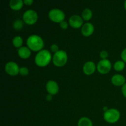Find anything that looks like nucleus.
<instances>
[{"label": "nucleus", "instance_id": "obj_10", "mask_svg": "<svg viewBox=\"0 0 126 126\" xmlns=\"http://www.w3.org/2000/svg\"><path fill=\"white\" fill-rule=\"evenodd\" d=\"M46 88L48 94L52 95H55L58 94L59 91V84L56 81L54 80H50L47 81L46 85Z\"/></svg>", "mask_w": 126, "mask_h": 126}, {"label": "nucleus", "instance_id": "obj_18", "mask_svg": "<svg viewBox=\"0 0 126 126\" xmlns=\"http://www.w3.org/2000/svg\"><path fill=\"white\" fill-rule=\"evenodd\" d=\"M12 44H13L14 46L16 48H20L21 47H22V44H23V39L21 36H16L14 38L12 39Z\"/></svg>", "mask_w": 126, "mask_h": 126}, {"label": "nucleus", "instance_id": "obj_4", "mask_svg": "<svg viewBox=\"0 0 126 126\" xmlns=\"http://www.w3.org/2000/svg\"><path fill=\"white\" fill-rule=\"evenodd\" d=\"M52 62L54 65L58 67L65 66L68 62L67 53L63 50H59L53 55Z\"/></svg>", "mask_w": 126, "mask_h": 126}, {"label": "nucleus", "instance_id": "obj_7", "mask_svg": "<svg viewBox=\"0 0 126 126\" xmlns=\"http://www.w3.org/2000/svg\"><path fill=\"white\" fill-rule=\"evenodd\" d=\"M112 68L111 62L108 59H102L97 65V70L102 75H106L110 71Z\"/></svg>", "mask_w": 126, "mask_h": 126}, {"label": "nucleus", "instance_id": "obj_9", "mask_svg": "<svg viewBox=\"0 0 126 126\" xmlns=\"http://www.w3.org/2000/svg\"><path fill=\"white\" fill-rule=\"evenodd\" d=\"M84 20L79 15H73L69 18V25L73 28H79L83 25Z\"/></svg>", "mask_w": 126, "mask_h": 126}, {"label": "nucleus", "instance_id": "obj_24", "mask_svg": "<svg viewBox=\"0 0 126 126\" xmlns=\"http://www.w3.org/2000/svg\"><path fill=\"white\" fill-rule=\"evenodd\" d=\"M60 27L63 30H66L68 27V23L66 22L65 20L63 21L61 23H60Z\"/></svg>", "mask_w": 126, "mask_h": 126}, {"label": "nucleus", "instance_id": "obj_30", "mask_svg": "<svg viewBox=\"0 0 126 126\" xmlns=\"http://www.w3.org/2000/svg\"><path fill=\"white\" fill-rule=\"evenodd\" d=\"M124 8H125V9H126V0L125 1H124Z\"/></svg>", "mask_w": 126, "mask_h": 126}, {"label": "nucleus", "instance_id": "obj_12", "mask_svg": "<svg viewBox=\"0 0 126 126\" xmlns=\"http://www.w3.org/2000/svg\"><path fill=\"white\" fill-rule=\"evenodd\" d=\"M94 26L91 22H86L84 23L81 27V32L84 36L88 37L92 35L94 32Z\"/></svg>", "mask_w": 126, "mask_h": 126}, {"label": "nucleus", "instance_id": "obj_19", "mask_svg": "<svg viewBox=\"0 0 126 126\" xmlns=\"http://www.w3.org/2000/svg\"><path fill=\"white\" fill-rule=\"evenodd\" d=\"M125 62L123 60H118L114 63V69L116 71H122L125 68Z\"/></svg>", "mask_w": 126, "mask_h": 126}, {"label": "nucleus", "instance_id": "obj_8", "mask_svg": "<svg viewBox=\"0 0 126 126\" xmlns=\"http://www.w3.org/2000/svg\"><path fill=\"white\" fill-rule=\"evenodd\" d=\"M5 71L10 76H17L19 74L20 68L18 65L14 62H8L5 65Z\"/></svg>", "mask_w": 126, "mask_h": 126}, {"label": "nucleus", "instance_id": "obj_11", "mask_svg": "<svg viewBox=\"0 0 126 126\" xmlns=\"http://www.w3.org/2000/svg\"><path fill=\"white\" fill-rule=\"evenodd\" d=\"M97 70V66L95 65L94 62L92 61L86 62L83 65L82 67V71L86 75L89 76L94 74Z\"/></svg>", "mask_w": 126, "mask_h": 126}, {"label": "nucleus", "instance_id": "obj_23", "mask_svg": "<svg viewBox=\"0 0 126 126\" xmlns=\"http://www.w3.org/2000/svg\"><path fill=\"white\" fill-rule=\"evenodd\" d=\"M100 57L102 59H107L108 57V52L107 50H102L100 53Z\"/></svg>", "mask_w": 126, "mask_h": 126}, {"label": "nucleus", "instance_id": "obj_14", "mask_svg": "<svg viewBox=\"0 0 126 126\" xmlns=\"http://www.w3.org/2000/svg\"><path fill=\"white\" fill-rule=\"evenodd\" d=\"M17 53H18V55L23 59H27L30 57L31 54H32V52L31 50L28 47L22 46L20 48L18 49L17 50Z\"/></svg>", "mask_w": 126, "mask_h": 126}, {"label": "nucleus", "instance_id": "obj_28", "mask_svg": "<svg viewBox=\"0 0 126 126\" xmlns=\"http://www.w3.org/2000/svg\"><path fill=\"white\" fill-rule=\"evenodd\" d=\"M52 96L53 95H52L48 94L46 95V98L47 100L49 101V102H50V101H51L52 100Z\"/></svg>", "mask_w": 126, "mask_h": 126}, {"label": "nucleus", "instance_id": "obj_6", "mask_svg": "<svg viewBox=\"0 0 126 126\" xmlns=\"http://www.w3.org/2000/svg\"><path fill=\"white\" fill-rule=\"evenodd\" d=\"M22 19L26 24L32 25L38 20V15L34 10L28 9L23 13Z\"/></svg>", "mask_w": 126, "mask_h": 126}, {"label": "nucleus", "instance_id": "obj_27", "mask_svg": "<svg viewBox=\"0 0 126 126\" xmlns=\"http://www.w3.org/2000/svg\"><path fill=\"white\" fill-rule=\"evenodd\" d=\"M33 2H34V1L33 0H24L23 1L24 4L27 5V6H31V5L33 4Z\"/></svg>", "mask_w": 126, "mask_h": 126}, {"label": "nucleus", "instance_id": "obj_5", "mask_svg": "<svg viewBox=\"0 0 126 126\" xmlns=\"http://www.w3.org/2000/svg\"><path fill=\"white\" fill-rule=\"evenodd\" d=\"M49 19L55 23H61L65 18V14L62 10L54 8L50 10L48 14Z\"/></svg>", "mask_w": 126, "mask_h": 126}, {"label": "nucleus", "instance_id": "obj_26", "mask_svg": "<svg viewBox=\"0 0 126 126\" xmlns=\"http://www.w3.org/2000/svg\"><path fill=\"white\" fill-rule=\"evenodd\" d=\"M121 92L122 94H123V96H124L125 98H126V82L122 86L121 88Z\"/></svg>", "mask_w": 126, "mask_h": 126}, {"label": "nucleus", "instance_id": "obj_2", "mask_svg": "<svg viewBox=\"0 0 126 126\" xmlns=\"http://www.w3.org/2000/svg\"><path fill=\"white\" fill-rule=\"evenodd\" d=\"M52 60V57L49 50L43 49L38 52L34 58V63L39 67H45L47 66Z\"/></svg>", "mask_w": 126, "mask_h": 126}, {"label": "nucleus", "instance_id": "obj_3", "mask_svg": "<svg viewBox=\"0 0 126 126\" xmlns=\"http://www.w3.org/2000/svg\"><path fill=\"white\" fill-rule=\"evenodd\" d=\"M121 113L116 108H110L103 113V119L110 124H114L119 120Z\"/></svg>", "mask_w": 126, "mask_h": 126}, {"label": "nucleus", "instance_id": "obj_15", "mask_svg": "<svg viewBox=\"0 0 126 126\" xmlns=\"http://www.w3.org/2000/svg\"><path fill=\"white\" fill-rule=\"evenodd\" d=\"M23 1L22 0H11L9 2V6L14 11H18L23 7Z\"/></svg>", "mask_w": 126, "mask_h": 126}, {"label": "nucleus", "instance_id": "obj_17", "mask_svg": "<svg viewBox=\"0 0 126 126\" xmlns=\"http://www.w3.org/2000/svg\"><path fill=\"white\" fill-rule=\"evenodd\" d=\"M78 126H93V123L87 117H82L78 122Z\"/></svg>", "mask_w": 126, "mask_h": 126}, {"label": "nucleus", "instance_id": "obj_13", "mask_svg": "<svg viewBox=\"0 0 126 126\" xmlns=\"http://www.w3.org/2000/svg\"><path fill=\"white\" fill-rule=\"evenodd\" d=\"M111 81L114 86H123L126 83V78L121 74H116L112 76Z\"/></svg>", "mask_w": 126, "mask_h": 126}, {"label": "nucleus", "instance_id": "obj_20", "mask_svg": "<svg viewBox=\"0 0 126 126\" xmlns=\"http://www.w3.org/2000/svg\"><path fill=\"white\" fill-rule=\"evenodd\" d=\"M23 23H24V22L22 20L17 19L13 22V28L16 30H20L23 28Z\"/></svg>", "mask_w": 126, "mask_h": 126}, {"label": "nucleus", "instance_id": "obj_1", "mask_svg": "<svg viewBox=\"0 0 126 126\" xmlns=\"http://www.w3.org/2000/svg\"><path fill=\"white\" fill-rule=\"evenodd\" d=\"M27 47L31 50L39 52L44 47V42L43 38L37 34H32L27 39Z\"/></svg>", "mask_w": 126, "mask_h": 126}, {"label": "nucleus", "instance_id": "obj_29", "mask_svg": "<svg viewBox=\"0 0 126 126\" xmlns=\"http://www.w3.org/2000/svg\"><path fill=\"white\" fill-rule=\"evenodd\" d=\"M108 110V107H104L103 108V111L104 112H105V111H107V110Z\"/></svg>", "mask_w": 126, "mask_h": 126}, {"label": "nucleus", "instance_id": "obj_21", "mask_svg": "<svg viewBox=\"0 0 126 126\" xmlns=\"http://www.w3.org/2000/svg\"><path fill=\"white\" fill-rule=\"evenodd\" d=\"M29 73V70L27 67L26 66H22V67L20 68V70H19V74L22 76H27Z\"/></svg>", "mask_w": 126, "mask_h": 126}, {"label": "nucleus", "instance_id": "obj_22", "mask_svg": "<svg viewBox=\"0 0 126 126\" xmlns=\"http://www.w3.org/2000/svg\"><path fill=\"white\" fill-rule=\"evenodd\" d=\"M50 50H51L52 52H53L54 54L56 52H57L59 50H59V47L58 46L57 44H52L50 47Z\"/></svg>", "mask_w": 126, "mask_h": 126}, {"label": "nucleus", "instance_id": "obj_25", "mask_svg": "<svg viewBox=\"0 0 126 126\" xmlns=\"http://www.w3.org/2000/svg\"><path fill=\"white\" fill-rule=\"evenodd\" d=\"M121 57L122 60L126 63V48L123 49V50L122 51L121 54Z\"/></svg>", "mask_w": 126, "mask_h": 126}, {"label": "nucleus", "instance_id": "obj_16", "mask_svg": "<svg viewBox=\"0 0 126 126\" xmlns=\"http://www.w3.org/2000/svg\"><path fill=\"white\" fill-rule=\"evenodd\" d=\"M92 16H93V12L89 8L84 9L81 13V17L85 21L90 20L92 17Z\"/></svg>", "mask_w": 126, "mask_h": 126}]
</instances>
